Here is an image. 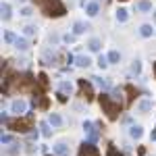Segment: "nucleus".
<instances>
[{
    "label": "nucleus",
    "instance_id": "obj_1",
    "mask_svg": "<svg viewBox=\"0 0 156 156\" xmlns=\"http://www.w3.org/2000/svg\"><path fill=\"white\" fill-rule=\"evenodd\" d=\"M37 9L44 12L46 17H62L67 12V6L62 4V0H36Z\"/></svg>",
    "mask_w": 156,
    "mask_h": 156
},
{
    "label": "nucleus",
    "instance_id": "obj_2",
    "mask_svg": "<svg viewBox=\"0 0 156 156\" xmlns=\"http://www.w3.org/2000/svg\"><path fill=\"white\" fill-rule=\"evenodd\" d=\"M100 106H102V110L106 112L108 119H112V121L117 119L119 112H121V104H119V102H115L108 94H102V96H100Z\"/></svg>",
    "mask_w": 156,
    "mask_h": 156
},
{
    "label": "nucleus",
    "instance_id": "obj_3",
    "mask_svg": "<svg viewBox=\"0 0 156 156\" xmlns=\"http://www.w3.org/2000/svg\"><path fill=\"white\" fill-rule=\"evenodd\" d=\"M31 123H34V117L27 115V117H21V119H15V121H9V129L12 131H21V133H27L31 129Z\"/></svg>",
    "mask_w": 156,
    "mask_h": 156
},
{
    "label": "nucleus",
    "instance_id": "obj_4",
    "mask_svg": "<svg viewBox=\"0 0 156 156\" xmlns=\"http://www.w3.org/2000/svg\"><path fill=\"white\" fill-rule=\"evenodd\" d=\"M96 127L98 125H94L92 121H85L83 123V131H85V135H87V142H92V144H96L98 137H100V131H98Z\"/></svg>",
    "mask_w": 156,
    "mask_h": 156
},
{
    "label": "nucleus",
    "instance_id": "obj_5",
    "mask_svg": "<svg viewBox=\"0 0 156 156\" xmlns=\"http://www.w3.org/2000/svg\"><path fill=\"white\" fill-rule=\"evenodd\" d=\"M79 156H100V150L92 142H83L79 148Z\"/></svg>",
    "mask_w": 156,
    "mask_h": 156
},
{
    "label": "nucleus",
    "instance_id": "obj_6",
    "mask_svg": "<svg viewBox=\"0 0 156 156\" xmlns=\"http://www.w3.org/2000/svg\"><path fill=\"white\" fill-rule=\"evenodd\" d=\"M79 92H81V96H85V100H92V98H94L92 83H87L85 79H79Z\"/></svg>",
    "mask_w": 156,
    "mask_h": 156
},
{
    "label": "nucleus",
    "instance_id": "obj_7",
    "mask_svg": "<svg viewBox=\"0 0 156 156\" xmlns=\"http://www.w3.org/2000/svg\"><path fill=\"white\" fill-rule=\"evenodd\" d=\"M25 110H27V102H25V100L19 98V100H12V102H11V112H15V115L21 117Z\"/></svg>",
    "mask_w": 156,
    "mask_h": 156
},
{
    "label": "nucleus",
    "instance_id": "obj_8",
    "mask_svg": "<svg viewBox=\"0 0 156 156\" xmlns=\"http://www.w3.org/2000/svg\"><path fill=\"white\" fill-rule=\"evenodd\" d=\"M152 106H154V102H152L150 98H144V100L137 102V110H140V112H150Z\"/></svg>",
    "mask_w": 156,
    "mask_h": 156
},
{
    "label": "nucleus",
    "instance_id": "obj_9",
    "mask_svg": "<svg viewBox=\"0 0 156 156\" xmlns=\"http://www.w3.org/2000/svg\"><path fill=\"white\" fill-rule=\"evenodd\" d=\"M69 152L71 150H69V146L65 144V142H58V144L54 146V154L56 156H69Z\"/></svg>",
    "mask_w": 156,
    "mask_h": 156
},
{
    "label": "nucleus",
    "instance_id": "obj_10",
    "mask_svg": "<svg viewBox=\"0 0 156 156\" xmlns=\"http://www.w3.org/2000/svg\"><path fill=\"white\" fill-rule=\"evenodd\" d=\"M90 29V25H85V23H81V21H75L73 23V34L75 36H81V34H85Z\"/></svg>",
    "mask_w": 156,
    "mask_h": 156
},
{
    "label": "nucleus",
    "instance_id": "obj_11",
    "mask_svg": "<svg viewBox=\"0 0 156 156\" xmlns=\"http://www.w3.org/2000/svg\"><path fill=\"white\" fill-rule=\"evenodd\" d=\"M85 12H87L90 17H96L98 12H100V4H98V2H87V4H85Z\"/></svg>",
    "mask_w": 156,
    "mask_h": 156
},
{
    "label": "nucleus",
    "instance_id": "obj_12",
    "mask_svg": "<svg viewBox=\"0 0 156 156\" xmlns=\"http://www.w3.org/2000/svg\"><path fill=\"white\" fill-rule=\"evenodd\" d=\"M75 65H77V67H85V69H87V67L92 65V58H90V56H85V54H79V56H75Z\"/></svg>",
    "mask_w": 156,
    "mask_h": 156
},
{
    "label": "nucleus",
    "instance_id": "obj_13",
    "mask_svg": "<svg viewBox=\"0 0 156 156\" xmlns=\"http://www.w3.org/2000/svg\"><path fill=\"white\" fill-rule=\"evenodd\" d=\"M135 9L140 12H150L152 11V2H150V0H140V2L135 4Z\"/></svg>",
    "mask_w": 156,
    "mask_h": 156
},
{
    "label": "nucleus",
    "instance_id": "obj_14",
    "mask_svg": "<svg viewBox=\"0 0 156 156\" xmlns=\"http://www.w3.org/2000/svg\"><path fill=\"white\" fill-rule=\"evenodd\" d=\"M48 123L52 125V127H60V125H62V117H60L58 112H50Z\"/></svg>",
    "mask_w": 156,
    "mask_h": 156
},
{
    "label": "nucleus",
    "instance_id": "obj_15",
    "mask_svg": "<svg viewBox=\"0 0 156 156\" xmlns=\"http://www.w3.org/2000/svg\"><path fill=\"white\" fill-rule=\"evenodd\" d=\"M19 152H21V146L17 144V142H12V144L4 150V156H17Z\"/></svg>",
    "mask_w": 156,
    "mask_h": 156
},
{
    "label": "nucleus",
    "instance_id": "obj_16",
    "mask_svg": "<svg viewBox=\"0 0 156 156\" xmlns=\"http://www.w3.org/2000/svg\"><path fill=\"white\" fill-rule=\"evenodd\" d=\"M129 135H131L133 140H140V137L144 135V129H142L140 125H131V127H129Z\"/></svg>",
    "mask_w": 156,
    "mask_h": 156
},
{
    "label": "nucleus",
    "instance_id": "obj_17",
    "mask_svg": "<svg viewBox=\"0 0 156 156\" xmlns=\"http://www.w3.org/2000/svg\"><path fill=\"white\" fill-rule=\"evenodd\" d=\"M2 21H11V17H12V12H11V4L9 2H2Z\"/></svg>",
    "mask_w": 156,
    "mask_h": 156
},
{
    "label": "nucleus",
    "instance_id": "obj_18",
    "mask_svg": "<svg viewBox=\"0 0 156 156\" xmlns=\"http://www.w3.org/2000/svg\"><path fill=\"white\" fill-rule=\"evenodd\" d=\"M87 48L92 50V52H100V48H102V42H100L98 37H92V40L87 42Z\"/></svg>",
    "mask_w": 156,
    "mask_h": 156
},
{
    "label": "nucleus",
    "instance_id": "obj_19",
    "mask_svg": "<svg viewBox=\"0 0 156 156\" xmlns=\"http://www.w3.org/2000/svg\"><path fill=\"white\" fill-rule=\"evenodd\" d=\"M152 34H154V29H152V25H150V23H144L142 27H140V36H142V37H150Z\"/></svg>",
    "mask_w": 156,
    "mask_h": 156
},
{
    "label": "nucleus",
    "instance_id": "obj_20",
    "mask_svg": "<svg viewBox=\"0 0 156 156\" xmlns=\"http://www.w3.org/2000/svg\"><path fill=\"white\" fill-rule=\"evenodd\" d=\"M58 92L67 96V94H71V92H73V85L69 83V81H60V83H58Z\"/></svg>",
    "mask_w": 156,
    "mask_h": 156
},
{
    "label": "nucleus",
    "instance_id": "obj_21",
    "mask_svg": "<svg viewBox=\"0 0 156 156\" xmlns=\"http://www.w3.org/2000/svg\"><path fill=\"white\" fill-rule=\"evenodd\" d=\"M129 19V12H127V9H117V21L119 23H125Z\"/></svg>",
    "mask_w": 156,
    "mask_h": 156
},
{
    "label": "nucleus",
    "instance_id": "obj_22",
    "mask_svg": "<svg viewBox=\"0 0 156 156\" xmlns=\"http://www.w3.org/2000/svg\"><path fill=\"white\" fill-rule=\"evenodd\" d=\"M15 48H17V50H27V48H29V42H27L25 37H17V42H15Z\"/></svg>",
    "mask_w": 156,
    "mask_h": 156
},
{
    "label": "nucleus",
    "instance_id": "obj_23",
    "mask_svg": "<svg viewBox=\"0 0 156 156\" xmlns=\"http://www.w3.org/2000/svg\"><path fill=\"white\" fill-rule=\"evenodd\" d=\"M110 98H112L115 102H119L121 106H123V90H119V87H117V90H112V94H110Z\"/></svg>",
    "mask_w": 156,
    "mask_h": 156
},
{
    "label": "nucleus",
    "instance_id": "obj_24",
    "mask_svg": "<svg viewBox=\"0 0 156 156\" xmlns=\"http://www.w3.org/2000/svg\"><path fill=\"white\" fill-rule=\"evenodd\" d=\"M40 129H42V135H44V137H50V135H52L50 123H40Z\"/></svg>",
    "mask_w": 156,
    "mask_h": 156
},
{
    "label": "nucleus",
    "instance_id": "obj_25",
    "mask_svg": "<svg viewBox=\"0 0 156 156\" xmlns=\"http://www.w3.org/2000/svg\"><path fill=\"white\" fill-rule=\"evenodd\" d=\"M36 31H37L36 25H25V27H23V34L27 37H34V36H36Z\"/></svg>",
    "mask_w": 156,
    "mask_h": 156
},
{
    "label": "nucleus",
    "instance_id": "obj_26",
    "mask_svg": "<svg viewBox=\"0 0 156 156\" xmlns=\"http://www.w3.org/2000/svg\"><path fill=\"white\" fill-rule=\"evenodd\" d=\"M119 60H121V54L117 50H110L108 52V62H119Z\"/></svg>",
    "mask_w": 156,
    "mask_h": 156
},
{
    "label": "nucleus",
    "instance_id": "obj_27",
    "mask_svg": "<svg viewBox=\"0 0 156 156\" xmlns=\"http://www.w3.org/2000/svg\"><path fill=\"white\" fill-rule=\"evenodd\" d=\"M108 65H110V62H108V56H102V54H100V56H98V67H100V69H106Z\"/></svg>",
    "mask_w": 156,
    "mask_h": 156
},
{
    "label": "nucleus",
    "instance_id": "obj_28",
    "mask_svg": "<svg viewBox=\"0 0 156 156\" xmlns=\"http://www.w3.org/2000/svg\"><path fill=\"white\" fill-rule=\"evenodd\" d=\"M4 42H6V44H15V42H17V36H15L12 31H6V34H4Z\"/></svg>",
    "mask_w": 156,
    "mask_h": 156
},
{
    "label": "nucleus",
    "instance_id": "obj_29",
    "mask_svg": "<svg viewBox=\"0 0 156 156\" xmlns=\"http://www.w3.org/2000/svg\"><path fill=\"white\" fill-rule=\"evenodd\" d=\"M92 79H94V81H96V83L100 85L102 90H106L108 85H110V83H108V79H102V77H92Z\"/></svg>",
    "mask_w": 156,
    "mask_h": 156
},
{
    "label": "nucleus",
    "instance_id": "obj_30",
    "mask_svg": "<svg viewBox=\"0 0 156 156\" xmlns=\"http://www.w3.org/2000/svg\"><path fill=\"white\" fill-rule=\"evenodd\" d=\"M131 73L133 75H140V73H142V62H140V60H135L131 65Z\"/></svg>",
    "mask_w": 156,
    "mask_h": 156
},
{
    "label": "nucleus",
    "instance_id": "obj_31",
    "mask_svg": "<svg viewBox=\"0 0 156 156\" xmlns=\"http://www.w3.org/2000/svg\"><path fill=\"white\" fill-rule=\"evenodd\" d=\"M37 83L42 85V87L48 85V77H46V73H40V75H37Z\"/></svg>",
    "mask_w": 156,
    "mask_h": 156
},
{
    "label": "nucleus",
    "instance_id": "obj_32",
    "mask_svg": "<svg viewBox=\"0 0 156 156\" xmlns=\"http://www.w3.org/2000/svg\"><path fill=\"white\" fill-rule=\"evenodd\" d=\"M21 15H23V17H31V15H34V9H31V6H23V9H21Z\"/></svg>",
    "mask_w": 156,
    "mask_h": 156
},
{
    "label": "nucleus",
    "instance_id": "obj_33",
    "mask_svg": "<svg viewBox=\"0 0 156 156\" xmlns=\"http://www.w3.org/2000/svg\"><path fill=\"white\" fill-rule=\"evenodd\" d=\"M62 42H65V44H73V42H75V34H67V36H62Z\"/></svg>",
    "mask_w": 156,
    "mask_h": 156
},
{
    "label": "nucleus",
    "instance_id": "obj_34",
    "mask_svg": "<svg viewBox=\"0 0 156 156\" xmlns=\"http://www.w3.org/2000/svg\"><path fill=\"white\" fill-rule=\"evenodd\" d=\"M108 156H123V154H119V152H117V148L110 144V146H108Z\"/></svg>",
    "mask_w": 156,
    "mask_h": 156
},
{
    "label": "nucleus",
    "instance_id": "obj_35",
    "mask_svg": "<svg viewBox=\"0 0 156 156\" xmlns=\"http://www.w3.org/2000/svg\"><path fill=\"white\" fill-rule=\"evenodd\" d=\"M0 142H2V144H12V135H2Z\"/></svg>",
    "mask_w": 156,
    "mask_h": 156
},
{
    "label": "nucleus",
    "instance_id": "obj_36",
    "mask_svg": "<svg viewBox=\"0 0 156 156\" xmlns=\"http://www.w3.org/2000/svg\"><path fill=\"white\" fill-rule=\"evenodd\" d=\"M37 135H40L37 131H29V135H27V137H29V142H36V140H37Z\"/></svg>",
    "mask_w": 156,
    "mask_h": 156
},
{
    "label": "nucleus",
    "instance_id": "obj_37",
    "mask_svg": "<svg viewBox=\"0 0 156 156\" xmlns=\"http://www.w3.org/2000/svg\"><path fill=\"white\" fill-rule=\"evenodd\" d=\"M0 121H2V123H9V117H6V112H0Z\"/></svg>",
    "mask_w": 156,
    "mask_h": 156
},
{
    "label": "nucleus",
    "instance_id": "obj_38",
    "mask_svg": "<svg viewBox=\"0 0 156 156\" xmlns=\"http://www.w3.org/2000/svg\"><path fill=\"white\" fill-rule=\"evenodd\" d=\"M150 137H152V140H156V131H152V135H150Z\"/></svg>",
    "mask_w": 156,
    "mask_h": 156
},
{
    "label": "nucleus",
    "instance_id": "obj_39",
    "mask_svg": "<svg viewBox=\"0 0 156 156\" xmlns=\"http://www.w3.org/2000/svg\"><path fill=\"white\" fill-rule=\"evenodd\" d=\"M154 77H156V62H154Z\"/></svg>",
    "mask_w": 156,
    "mask_h": 156
},
{
    "label": "nucleus",
    "instance_id": "obj_40",
    "mask_svg": "<svg viewBox=\"0 0 156 156\" xmlns=\"http://www.w3.org/2000/svg\"><path fill=\"white\" fill-rule=\"evenodd\" d=\"M19 2H25V0H19Z\"/></svg>",
    "mask_w": 156,
    "mask_h": 156
},
{
    "label": "nucleus",
    "instance_id": "obj_41",
    "mask_svg": "<svg viewBox=\"0 0 156 156\" xmlns=\"http://www.w3.org/2000/svg\"><path fill=\"white\" fill-rule=\"evenodd\" d=\"M121 2H125V0H121Z\"/></svg>",
    "mask_w": 156,
    "mask_h": 156
},
{
    "label": "nucleus",
    "instance_id": "obj_42",
    "mask_svg": "<svg viewBox=\"0 0 156 156\" xmlns=\"http://www.w3.org/2000/svg\"><path fill=\"white\" fill-rule=\"evenodd\" d=\"M46 156H48V154H46Z\"/></svg>",
    "mask_w": 156,
    "mask_h": 156
}]
</instances>
